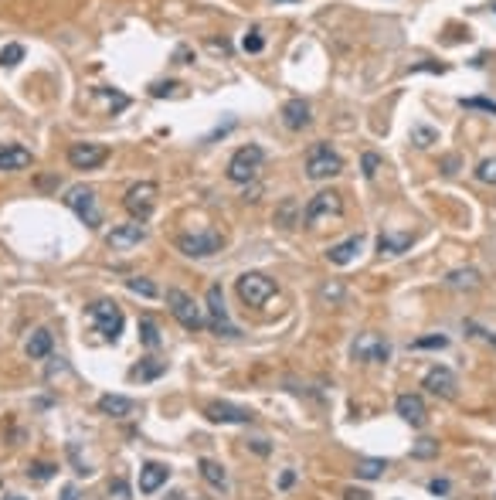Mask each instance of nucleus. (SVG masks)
Here are the masks:
<instances>
[{
	"label": "nucleus",
	"instance_id": "nucleus-8",
	"mask_svg": "<svg viewBox=\"0 0 496 500\" xmlns=\"http://www.w3.org/2000/svg\"><path fill=\"white\" fill-rule=\"evenodd\" d=\"M221 245H225V238H221V231H214V228L177 238V249L184 252V255H191V259H208L214 252H221Z\"/></svg>",
	"mask_w": 496,
	"mask_h": 500
},
{
	"label": "nucleus",
	"instance_id": "nucleus-25",
	"mask_svg": "<svg viewBox=\"0 0 496 500\" xmlns=\"http://www.w3.org/2000/svg\"><path fill=\"white\" fill-rule=\"evenodd\" d=\"M445 286L449 289H476L479 286V272L476 269H456L445 276Z\"/></svg>",
	"mask_w": 496,
	"mask_h": 500
},
{
	"label": "nucleus",
	"instance_id": "nucleus-33",
	"mask_svg": "<svg viewBox=\"0 0 496 500\" xmlns=\"http://www.w3.org/2000/svg\"><path fill=\"white\" fill-rule=\"evenodd\" d=\"M320 300H323V303H340V300H344V286H340V283H323V286H320Z\"/></svg>",
	"mask_w": 496,
	"mask_h": 500
},
{
	"label": "nucleus",
	"instance_id": "nucleus-22",
	"mask_svg": "<svg viewBox=\"0 0 496 500\" xmlns=\"http://www.w3.org/2000/svg\"><path fill=\"white\" fill-rule=\"evenodd\" d=\"M411 242H415V235H395V231H384L381 238H378V252L381 255H401L404 249H411Z\"/></svg>",
	"mask_w": 496,
	"mask_h": 500
},
{
	"label": "nucleus",
	"instance_id": "nucleus-28",
	"mask_svg": "<svg viewBox=\"0 0 496 500\" xmlns=\"http://www.w3.org/2000/svg\"><path fill=\"white\" fill-rule=\"evenodd\" d=\"M126 289H130V293H136V296H143V300H153V296L160 293V289L153 286L150 279H143V276H133V279H126Z\"/></svg>",
	"mask_w": 496,
	"mask_h": 500
},
{
	"label": "nucleus",
	"instance_id": "nucleus-2",
	"mask_svg": "<svg viewBox=\"0 0 496 500\" xmlns=\"http://www.w3.org/2000/svg\"><path fill=\"white\" fill-rule=\"evenodd\" d=\"M167 307H170L173 320H177L184 330H201L204 324H208L204 313H201V307H197V300H194L191 293H184V289H177V286L167 289Z\"/></svg>",
	"mask_w": 496,
	"mask_h": 500
},
{
	"label": "nucleus",
	"instance_id": "nucleus-43",
	"mask_svg": "<svg viewBox=\"0 0 496 500\" xmlns=\"http://www.w3.org/2000/svg\"><path fill=\"white\" fill-rule=\"evenodd\" d=\"M292 480H296V473H292V470H286V473H283V480H279V483H283V487H292Z\"/></svg>",
	"mask_w": 496,
	"mask_h": 500
},
{
	"label": "nucleus",
	"instance_id": "nucleus-31",
	"mask_svg": "<svg viewBox=\"0 0 496 500\" xmlns=\"http://www.w3.org/2000/svg\"><path fill=\"white\" fill-rule=\"evenodd\" d=\"M20 58H24V44H4L0 48V65L4 68H14Z\"/></svg>",
	"mask_w": 496,
	"mask_h": 500
},
{
	"label": "nucleus",
	"instance_id": "nucleus-5",
	"mask_svg": "<svg viewBox=\"0 0 496 500\" xmlns=\"http://www.w3.org/2000/svg\"><path fill=\"white\" fill-rule=\"evenodd\" d=\"M238 296L248 307H266L268 300L275 296V279H268L266 272H245L238 276Z\"/></svg>",
	"mask_w": 496,
	"mask_h": 500
},
{
	"label": "nucleus",
	"instance_id": "nucleus-44",
	"mask_svg": "<svg viewBox=\"0 0 496 500\" xmlns=\"http://www.w3.org/2000/svg\"><path fill=\"white\" fill-rule=\"evenodd\" d=\"M4 500H27V497H4Z\"/></svg>",
	"mask_w": 496,
	"mask_h": 500
},
{
	"label": "nucleus",
	"instance_id": "nucleus-27",
	"mask_svg": "<svg viewBox=\"0 0 496 500\" xmlns=\"http://www.w3.org/2000/svg\"><path fill=\"white\" fill-rule=\"evenodd\" d=\"M411 143L425 150V147L439 143V130H432V126H421V123H418V126H411Z\"/></svg>",
	"mask_w": 496,
	"mask_h": 500
},
{
	"label": "nucleus",
	"instance_id": "nucleus-38",
	"mask_svg": "<svg viewBox=\"0 0 496 500\" xmlns=\"http://www.w3.org/2000/svg\"><path fill=\"white\" fill-rule=\"evenodd\" d=\"M364 177H374V173H378V167H381V157L378 154H364Z\"/></svg>",
	"mask_w": 496,
	"mask_h": 500
},
{
	"label": "nucleus",
	"instance_id": "nucleus-16",
	"mask_svg": "<svg viewBox=\"0 0 496 500\" xmlns=\"http://www.w3.org/2000/svg\"><path fill=\"white\" fill-rule=\"evenodd\" d=\"M425 388H428L432 395H439V398H456L459 382L449 367H432V371L425 374Z\"/></svg>",
	"mask_w": 496,
	"mask_h": 500
},
{
	"label": "nucleus",
	"instance_id": "nucleus-17",
	"mask_svg": "<svg viewBox=\"0 0 496 500\" xmlns=\"http://www.w3.org/2000/svg\"><path fill=\"white\" fill-rule=\"evenodd\" d=\"M170 477V466H163V463H143V470H140V494H156L163 483Z\"/></svg>",
	"mask_w": 496,
	"mask_h": 500
},
{
	"label": "nucleus",
	"instance_id": "nucleus-26",
	"mask_svg": "<svg viewBox=\"0 0 496 500\" xmlns=\"http://www.w3.org/2000/svg\"><path fill=\"white\" fill-rule=\"evenodd\" d=\"M384 470H388V460H371V456L357 460V466H354V473H357L361 480H378Z\"/></svg>",
	"mask_w": 496,
	"mask_h": 500
},
{
	"label": "nucleus",
	"instance_id": "nucleus-35",
	"mask_svg": "<svg viewBox=\"0 0 496 500\" xmlns=\"http://www.w3.org/2000/svg\"><path fill=\"white\" fill-rule=\"evenodd\" d=\"M415 350H425V347H449V337H442V334H432V337H418V341H415Z\"/></svg>",
	"mask_w": 496,
	"mask_h": 500
},
{
	"label": "nucleus",
	"instance_id": "nucleus-15",
	"mask_svg": "<svg viewBox=\"0 0 496 500\" xmlns=\"http://www.w3.org/2000/svg\"><path fill=\"white\" fill-rule=\"evenodd\" d=\"M204 415H208L211 422H231V425H248L255 415L242 408V405H231V402H211L204 408Z\"/></svg>",
	"mask_w": 496,
	"mask_h": 500
},
{
	"label": "nucleus",
	"instance_id": "nucleus-24",
	"mask_svg": "<svg viewBox=\"0 0 496 500\" xmlns=\"http://www.w3.org/2000/svg\"><path fill=\"white\" fill-rule=\"evenodd\" d=\"M197 466H201V477H204V480H208L214 490H225V487H228V473H225V466H221V463L201 460Z\"/></svg>",
	"mask_w": 496,
	"mask_h": 500
},
{
	"label": "nucleus",
	"instance_id": "nucleus-39",
	"mask_svg": "<svg viewBox=\"0 0 496 500\" xmlns=\"http://www.w3.org/2000/svg\"><path fill=\"white\" fill-rule=\"evenodd\" d=\"M160 371H163V365H147V367H136L133 378H156Z\"/></svg>",
	"mask_w": 496,
	"mask_h": 500
},
{
	"label": "nucleus",
	"instance_id": "nucleus-30",
	"mask_svg": "<svg viewBox=\"0 0 496 500\" xmlns=\"http://www.w3.org/2000/svg\"><path fill=\"white\" fill-rule=\"evenodd\" d=\"M411 456L415 460H435L439 456V443L435 439H418V443L411 446Z\"/></svg>",
	"mask_w": 496,
	"mask_h": 500
},
{
	"label": "nucleus",
	"instance_id": "nucleus-20",
	"mask_svg": "<svg viewBox=\"0 0 496 500\" xmlns=\"http://www.w3.org/2000/svg\"><path fill=\"white\" fill-rule=\"evenodd\" d=\"M361 242H364L361 235H350V238L340 242V245H330V249H326V259H330L333 266H350V262H354V255L361 252Z\"/></svg>",
	"mask_w": 496,
	"mask_h": 500
},
{
	"label": "nucleus",
	"instance_id": "nucleus-1",
	"mask_svg": "<svg viewBox=\"0 0 496 500\" xmlns=\"http://www.w3.org/2000/svg\"><path fill=\"white\" fill-rule=\"evenodd\" d=\"M340 171H344V157L337 154L330 143L320 140V143L309 147V154H306V177L309 181H330Z\"/></svg>",
	"mask_w": 496,
	"mask_h": 500
},
{
	"label": "nucleus",
	"instance_id": "nucleus-41",
	"mask_svg": "<svg viewBox=\"0 0 496 500\" xmlns=\"http://www.w3.org/2000/svg\"><path fill=\"white\" fill-rule=\"evenodd\" d=\"M428 490H432V494H449V480H432Z\"/></svg>",
	"mask_w": 496,
	"mask_h": 500
},
{
	"label": "nucleus",
	"instance_id": "nucleus-6",
	"mask_svg": "<svg viewBox=\"0 0 496 500\" xmlns=\"http://www.w3.org/2000/svg\"><path fill=\"white\" fill-rule=\"evenodd\" d=\"M262 147H242V150H235L228 160V181L235 184H252L259 171H262Z\"/></svg>",
	"mask_w": 496,
	"mask_h": 500
},
{
	"label": "nucleus",
	"instance_id": "nucleus-10",
	"mask_svg": "<svg viewBox=\"0 0 496 500\" xmlns=\"http://www.w3.org/2000/svg\"><path fill=\"white\" fill-rule=\"evenodd\" d=\"M208 327L214 330L218 337H238V327L231 324L221 286H211V289H208Z\"/></svg>",
	"mask_w": 496,
	"mask_h": 500
},
{
	"label": "nucleus",
	"instance_id": "nucleus-4",
	"mask_svg": "<svg viewBox=\"0 0 496 500\" xmlns=\"http://www.w3.org/2000/svg\"><path fill=\"white\" fill-rule=\"evenodd\" d=\"M89 324L106 337V341H116L123 334V310L116 300H96L89 307Z\"/></svg>",
	"mask_w": 496,
	"mask_h": 500
},
{
	"label": "nucleus",
	"instance_id": "nucleus-37",
	"mask_svg": "<svg viewBox=\"0 0 496 500\" xmlns=\"http://www.w3.org/2000/svg\"><path fill=\"white\" fill-rule=\"evenodd\" d=\"M55 473V466H48V463H35V466H27V477H35V480H48Z\"/></svg>",
	"mask_w": 496,
	"mask_h": 500
},
{
	"label": "nucleus",
	"instance_id": "nucleus-13",
	"mask_svg": "<svg viewBox=\"0 0 496 500\" xmlns=\"http://www.w3.org/2000/svg\"><path fill=\"white\" fill-rule=\"evenodd\" d=\"M109 249L113 252H126V249H136L140 242H147V225L143 221H126V225H119V228L109 231Z\"/></svg>",
	"mask_w": 496,
	"mask_h": 500
},
{
	"label": "nucleus",
	"instance_id": "nucleus-11",
	"mask_svg": "<svg viewBox=\"0 0 496 500\" xmlns=\"http://www.w3.org/2000/svg\"><path fill=\"white\" fill-rule=\"evenodd\" d=\"M350 354H354V361H364V365H384L391 358V344L378 334H361L350 347Z\"/></svg>",
	"mask_w": 496,
	"mask_h": 500
},
{
	"label": "nucleus",
	"instance_id": "nucleus-9",
	"mask_svg": "<svg viewBox=\"0 0 496 500\" xmlns=\"http://www.w3.org/2000/svg\"><path fill=\"white\" fill-rule=\"evenodd\" d=\"M123 208L133 214L136 221H147L153 214V208H156V184H153V181L133 184V188L126 191V197H123Z\"/></svg>",
	"mask_w": 496,
	"mask_h": 500
},
{
	"label": "nucleus",
	"instance_id": "nucleus-7",
	"mask_svg": "<svg viewBox=\"0 0 496 500\" xmlns=\"http://www.w3.org/2000/svg\"><path fill=\"white\" fill-rule=\"evenodd\" d=\"M72 212L89 225V228H99V221H102V214H99V205H96V191L92 188H85V184H75V188H68L65 197H61Z\"/></svg>",
	"mask_w": 496,
	"mask_h": 500
},
{
	"label": "nucleus",
	"instance_id": "nucleus-23",
	"mask_svg": "<svg viewBox=\"0 0 496 500\" xmlns=\"http://www.w3.org/2000/svg\"><path fill=\"white\" fill-rule=\"evenodd\" d=\"M24 350H27V358H31V361H41V358H48V354H51V330L38 327L35 334H31V337H27Z\"/></svg>",
	"mask_w": 496,
	"mask_h": 500
},
{
	"label": "nucleus",
	"instance_id": "nucleus-32",
	"mask_svg": "<svg viewBox=\"0 0 496 500\" xmlns=\"http://www.w3.org/2000/svg\"><path fill=\"white\" fill-rule=\"evenodd\" d=\"M459 106H462V109H483V113L496 116V102H493V99H483V96H473V99H459Z\"/></svg>",
	"mask_w": 496,
	"mask_h": 500
},
{
	"label": "nucleus",
	"instance_id": "nucleus-29",
	"mask_svg": "<svg viewBox=\"0 0 496 500\" xmlns=\"http://www.w3.org/2000/svg\"><path fill=\"white\" fill-rule=\"evenodd\" d=\"M140 341H143L147 347L160 344V330H156V324H153L150 317H140Z\"/></svg>",
	"mask_w": 496,
	"mask_h": 500
},
{
	"label": "nucleus",
	"instance_id": "nucleus-19",
	"mask_svg": "<svg viewBox=\"0 0 496 500\" xmlns=\"http://www.w3.org/2000/svg\"><path fill=\"white\" fill-rule=\"evenodd\" d=\"M283 123H286L289 130H306V126L313 123L309 102H303V99H289L286 106H283Z\"/></svg>",
	"mask_w": 496,
	"mask_h": 500
},
{
	"label": "nucleus",
	"instance_id": "nucleus-42",
	"mask_svg": "<svg viewBox=\"0 0 496 500\" xmlns=\"http://www.w3.org/2000/svg\"><path fill=\"white\" fill-rule=\"evenodd\" d=\"M61 500H78L75 487H65V490H61Z\"/></svg>",
	"mask_w": 496,
	"mask_h": 500
},
{
	"label": "nucleus",
	"instance_id": "nucleus-36",
	"mask_svg": "<svg viewBox=\"0 0 496 500\" xmlns=\"http://www.w3.org/2000/svg\"><path fill=\"white\" fill-rule=\"evenodd\" d=\"M242 48H245V51H252V55H255V51H262V48H266V38H262L259 31H248L245 38H242Z\"/></svg>",
	"mask_w": 496,
	"mask_h": 500
},
{
	"label": "nucleus",
	"instance_id": "nucleus-34",
	"mask_svg": "<svg viewBox=\"0 0 496 500\" xmlns=\"http://www.w3.org/2000/svg\"><path fill=\"white\" fill-rule=\"evenodd\" d=\"M476 177L483 181V184H496V157H493V160H483V164H479Z\"/></svg>",
	"mask_w": 496,
	"mask_h": 500
},
{
	"label": "nucleus",
	"instance_id": "nucleus-21",
	"mask_svg": "<svg viewBox=\"0 0 496 500\" xmlns=\"http://www.w3.org/2000/svg\"><path fill=\"white\" fill-rule=\"evenodd\" d=\"M133 408H136V402L126 398V395H102L99 398V412L102 415H113V419H126Z\"/></svg>",
	"mask_w": 496,
	"mask_h": 500
},
{
	"label": "nucleus",
	"instance_id": "nucleus-18",
	"mask_svg": "<svg viewBox=\"0 0 496 500\" xmlns=\"http://www.w3.org/2000/svg\"><path fill=\"white\" fill-rule=\"evenodd\" d=\"M395 408H398V415L408 425H415V429H421V425H425V402H421L418 395H398Z\"/></svg>",
	"mask_w": 496,
	"mask_h": 500
},
{
	"label": "nucleus",
	"instance_id": "nucleus-12",
	"mask_svg": "<svg viewBox=\"0 0 496 500\" xmlns=\"http://www.w3.org/2000/svg\"><path fill=\"white\" fill-rule=\"evenodd\" d=\"M106 157H109V150L102 143H72L68 147V164L75 171H96L106 164Z\"/></svg>",
	"mask_w": 496,
	"mask_h": 500
},
{
	"label": "nucleus",
	"instance_id": "nucleus-14",
	"mask_svg": "<svg viewBox=\"0 0 496 500\" xmlns=\"http://www.w3.org/2000/svg\"><path fill=\"white\" fill-rule=\"evenodd\" d=\"M35 164V154L20 143H0V173H18L27 171Z\"/></svg>",
	"mask_w": 496,
	"mask_h": 500
},
{
	"label": "nucleus",
	"instance_id": "nucleus-3",
	"mask_svg": "<svg viewBox=\"0 0 496 500\" xmlns=\"http://www.w3.org/2000/svg\"><path fill=\"white\" fill-rule=\"evenodd\" d=\"M340 212H344V194H340V191H320V194H313V197L306 201L303 225H309V228H320V221H326V218H337Z\"/></svg>",
	"mask_w": 496,
	"mask_h": 500
},
{
	"label": "nucleus",
	"instance_id": "nucleus-40",
	"mask_svg": "<svg viewBox=\"0 0 496 500\" xmlns=\"http://www.w3.org/2000/svg\"><path fill=\"white\" fill-rule=\"evenodd\" d=\"M344 497L347 500H371V494H367V490H354V487H350V490H344Z\"/></svg>",
	"mask_w": 496,
	"mask_h": 500
}]
</instances>
